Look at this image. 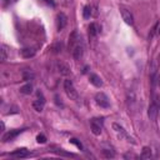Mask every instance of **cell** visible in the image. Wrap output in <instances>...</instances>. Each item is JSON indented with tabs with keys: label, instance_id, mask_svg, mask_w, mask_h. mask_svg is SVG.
I'll use <instances>...</instances> for the list:
<instances>
[{
	"label": "cell",
	"instance_id": "1",
	"mask_svg": "<svg viewBox=\"0 0 160 160\" xmlns=\"http://www.w3.org/2000/svg\"><path fill=\"white\" fill-rule=\"evenodd\" d=\"M69 50H71V55L75 60H80L84 54V44L81 36L78 31H72L69 36Z\"/></svg>",
	"mask_w": 160,
	"mask_h": 160
},
{
	"label": "cell",
	"instance_id": "2",
	"mask_svg": "<svg viewBox=\"0 0 160 160\" xmlns=\"http://www.w3.org/2000/svg\"><path fill=\"white\" fill-rule=\"evenodd\" d=\"M64 90H65L68 98H70V100H74V101L79 100V94H78V91H76V89H75V86H74L71 80L66 79L64 81Z\"/></svg>",
	"mask_w": 160,
	"mask_h": 160
},
{
	"label": "cell",
	"instance_id": "3",
	"mask_svg": "<svg viewBox=\"0 0 160 160\" xmlns=\"http://www.w3.org/2000/svg\"><path fill=\"white\" fill-rule=\"evenodd\" d=\"M90 129H91L94 135H100L102 131V120L98 119V118L91 119L90 120Z\"/></svg>",
	"mask_w": 160,
	"mask_h": 160
},
{
	"label": "cell",
	"instance_id": "4",
	"mask_svg": "<svg viewBox=\"0 0 160 160\" xmlns=\"http://www.w3.org/2000/svg\"><path fill=\"white\" fill-rule=\"evenodd\" d=\"M95 101L96 104L100 106V108H109L110 106V101H109V98L104 94V92H98L95 95Z\"/></svg>",
	"mask_w": 160,
	"mask_h": 160
},
{
	"label": "cell",
	"instance_id": "5",
	"mask_svg": "<svg viewBox=\"0 0 160 160\" xmlns=\"http://www.w3.org/2000/svg\"><path fill=\"white\" fill-rule=\"evenodd\" d=\"M36 95H38V99L34 100V102H32V108H34L36 111L40 112V111H42V109H44V105H45V98L42 96L41 91H38Z\"/></svg>",
	"mask_w": 160,
	"mask_h": 160
},
{
	"label": "cell",
	"instance_id": "6",
	"mask_svg": "<svg viewBox=\"0 0 160 160\" xmlns=\"http://www.w3.org/2000/svg\"><path fill=\"white\" fill-rule=\"evenodd\" d=\"M66 24H68V18H66V15H65L64 12H59V14L56 15V28H58V30H59V31L62 30V29L66 26Z\"/></svg>",
	"mask_w": 160,
	"mask_h": 160
},
{
	"label": "cell",
	"instance_id": "7",
	"mask_svg": "<svg viewBox=\"0 0 160 160\" xmlns=\"http://www.w3.org/2000/svg\"><path fill=\"white\" fill-rule=\"evenodd\" d=\"M24 130L22 129H16V130H10V131H8V132H5L4 135H2V141L4 142H8V141H11V140H14L20 132H22Z\"/></svg>",
	"mask_w": 160,
	"mask_h": 160
},
{
	"label": "cell",
	"instance_id": "8",
	"mask_svg": "<svg viewBox=\"0 0 160 160\" xmlns=\"http://www.w3.org/2000/svg\"><path fill=\"white\" fill-rule=\"evenodd\" d=\"M56 69H58V71H59L61 75H64V76H68V75H70V72H71L70 66H69L68 64H65L64 61H58V62H56Z\"/></svg>",
	"mask_w": 160,
	"mask_h": 160
},
{
	"label": "cell",
	"instance_id": "9",
	"mask_svg": "<svg viewBox=\"0 0 160 160\" xmlns=\"http://www.w3.org/2000/svg\"><path fill=\"white\" fill-rule=\"evenodd\" d=\"M120 12H121L122 20H124L128 25H132L134 19H132V15H131L130 10H128V9H125V8H120Z\"/></svg>",
	"mask_w": 160,
	"mask_h": 160
},
{
	"label": "cell",
	"instance_id": "10",
	"mask_svg": "<svg viewBox=\"0 0 160 160\" xmlns=\"http://www.w3.org/2000/svg\"><path fill=\"white\" fill-rule=\"evenodd\" d=\"M9 155H10L11 158H18V159H20V158H26V156L29 155V151H28L25 148H21V149H16L15 151L10 152Z\"/></svg>",
	"mask_w": 160,
	"mask_h": 160
},
{
	"label": "cell",
	"instance_id": "11",
	"mask_svg": "<svg viewBox=\"0 0 160 160\" xmlns=\"http://www.w3.org/2000/svg\"><path fill=\"white\" fill-rule=\"evenodd\" d=\"M158 112H159V108L155 102H152L150 106H149V110H148V115L150 118V120H155L156 116H158Z\"/></svg>",
	"mask_w": 160,
	"mask_h": 160
},
{
	"label": "cell",
	"instance_id": "12",
	"mask_svg": "<svg viewBox=\"0 0 160 160\" xmlns=\"http://www.w3.org/2000/svg\"><path fill=\"white\" fill-rule=\"evenodd\" d=\"M35 49H32V48H24V49H21L20 50V55L24 58V59H30V58H32L34 55H35Z\"/></svg>",
	"mask_w": 160,
	"mask_h": 160
},
{
	"label": "cell",
	"instance_id": "13",
	"mask_svg": "<svg viewBox=\"0 0 160 160\" xmlns=\"http://www.w3.org/2000/svg\"><path fill=\"white\" fill-rule=\"evenodd\" d=\"M89 80H90V82H91L94 86H96V88L102 86V80H101V79H100V76H99V75H96V74H90Z\"/></svg>",
	"mask_w": 160,
	"mask_h": 160
},
{
	"label": "cell",
	"instance_id": "14",
	"mask_svg": "<svg viewBox=\"0 0 160 160\" xmlns=\"http://www.w3.org/2000/svg\"><path fill=\"white\" fill-rule=\"evenodd\" d=\"M135 102H136V100H135V94H134L132 91L128 92V106H129V111H130V110H134Z\"/></svg>",
	"mask_w": 160,
	"mask_h": 160
},
{
	"label": "cell",
	"instance_id": "15",
	"mask_svg": "<svg viewBox=\"0 0 160 160\" xmlns=\"http://www.w3.org/2000/svg\"><path fill=\"white\" fill-rule=\"evenodd\" d=\"M99 31H100V29H99V26H98L95 22H91V24L89 25V36L94 38V36L98 35Z\"/></svg>",
	"mask_w": 160,
	"mask_h": 160
},
{
	"label": "cell",
	"instance_id": "16",
	"mask_svg": "<svg viewBox=\"0 0 160 160\" xmlns=\"http://www.w3.org/2000/svg\"><path fill=\"white\" fill-rule=\"evenodd\" d=\"M21 74H22V79L25 81H29V80H32L34 79V72L31 70H29V69H24Z\"/></svg>",
	"mask_w": 160,
	"mask_h": 160
},
{
	"label": "cell",
	"instance_id": "17",
	"mask_svg": "<svg viewBox=\"0 0 160 160\" xmlns=\"http://www.w3.org/2000/svg\"><path fill=\"white\" fill-rule=\"evenodd\" d=\"M20 92H21V94H25V95L31 94V92H32V85H31L30 82H28L26 85H24V86L20 88Z\"/></svg>",
	"mask_w": 160,
	"mask_h": 160
},
{
	"label": "cell",
	"instance_id": "18",
	"mask_svg": "<svg viewBox=\"0 0 160 160\" xmlns=\"http://www.w3.org/2000/svg\"><path fill=\"white\" fill-rule=\"evenodd\" d=\"M112 128L115 129V131H116L118 134H121V135H124V136H128V134H126V131L124 130V128H122V126H120L119 124L114 122V124H112Z\"/></svg>",
	"mask_w": 160,
	"mask_h": 160
},
{
	"label": "cell",
	"instance_id": "19",
	"mask_svg": "<svg viewBox=\"0 0 160 160\" xmlns=\"http://www.w3.org/2000/svg\"><path fill=\"white\" fill-rule=\"evenodd\" d=\"M55 152H56L58 155H61V156L75 158V154H72V152H68V151H65V150H62V149H58V150H55Z\"/></svg>",
	"mask_w": 160,
	"mask_h": 160
},
{
	"label": "cell",
	"instance_id": "20",
	"mask_svg": "<svg viewBox=\"0 0 160 160\" xmlns=\"http://www.w3.org/2000/svg\"><path fill=\"white\" fill-rule=\"evenodd\" d=\"M150 156H151V149H150V148H148V146L142 148L141 158H142V159H150Z\"/></svg>",
	"mask_w": 160,
	"mask_h": 160
},
{
	"label": "cell",
	"instance_id": "21",
	"mask_svg": "<svg viewBox=\"0 0 160 160\" xmlns=\"http://www.w3.org/2000/svg\"><path fill=\"white\" fill-rule=\"evenodd\" d=\"M82 16H84V19H90V16H91V8H90V5L84 6Z\"/></svg>",
	"mask_w": 160,
	"mask_h": 160
},
{
	"label": "cell",
	"instance_id": "22",
	"mask_svg": "<svg viewBox=\"0 0 160 160\" xmlns=\"http://www.w3.org/2000/svg\"><path fill=\"white\" fill-rule=\"evenodd\" d=\"M102 155H104L105 158H108V159H110V158H114V156H115L114 151H112V150H110V149H104V150H102Z\"/></svg>",
	"mask_w": 160,
	"mask_h": 160
},
{
	"label": "cell",
	"instance_id": "23",
	"mask_svg": "<svg viewBox=\"0 0 160 160\" xmlns=\"http://www.w3.org/2000/svg\"><path fill=\"white\" fill-rule=\"evenodd\" d=\"M70 142H71V144H74V145H76V146H78L80 150H82V144H81V142H80L78 139L72 138V139H70Z\"/></svg>",
	"mask_w": 160,
	"mask_h": 160
},
{
	"label": "cell",
	"instance_id": "24",
	"mask_svg": "<svg viewBox=\"0 0 160 160\" xmlns=\"http://www.w3.org/2000/svg\"><path fill=\"white\" fill-rule=\"evenodd\" d=\"M51 49H52V52H59L60 51V49H61V42H56V44H54L52 46H51Z\"/></svg>",
	"mask_w": 160,
	"mask_h": 160
},
{
	"label": "cell",
	"instance_id": "25",
	"mask_svg": "<svg viewBox=\"0 0 160 160\" xmlns=\"http://www.w3.org/2000/svg\"><path fill=\"white\" fill-rule=\"evenodd\" d=\"M1 61H5L6 60V46L5 45H1Z\"/></svg>",
	"mask_w": 160,
	"mask_h": 160
},
{
	"label": "cell",
	"instance_id": "26",
	"mask_svg": "<svg viewBox=\"0 0 160 160\" xmlns=\"http://www.w3.org/2000/svg\"><path fill=\"white\" fill-rule=\"evenodd\" d=\"M36 141H38L39 144H44V142H46V138H45V135L39 134V135L36 136Z\"/></svg>",
	"mask_w": 160,
	"mask_h": 160
},
{
	"label": "cell",
	"instance_id": "27",
	"mask_svg": "<svg viewBox=\"0 0 160 160\" xmlns=\"http://www.w3.org/2000/svg\"><path fill=\"white\" fill-rule=\"evenodd\" d=\"M60 100H61V99H59V96L56 95V96H55V102H56L58 105H62V102H61Z\"/></svg>",
	"mask_w": 160,
	"mask_h": 160
},
{
	"label": "cell",
	"instance_id": "28",
	"mask_svg": "<svg viewBox=\"0 0 160 160\" xmlns=\"http://www.w3.org/2000/svg\"><path fill=\"white\" fill-rule=\"evenodd\" d=\"M42 1H45L46 4H49V5H51V6H54V5H55L54 0H42Z\"/></svg>",
	"mask_w": 160,
	"mask_h": 160
},
{
	"label": "cell",
	"instance_id": "29",
	"mask_svg": "<svg viewBox=\"0 0 160 160\" xmlns=\"http://www.w3.org/2000/svg\"><path fill=\"white\" fill-rule=\"evenodd\" d=\"M156 80H158V85L160 86V74L158 75V78H156Z\"/></svg>",
	"mask_w": 160,
	"mask_h": 160
},
{
	"label": "cell",
	"instance_id": "30",
	"mask_svg": "<svg viewBox=\"0 0 160 160\" xmlns=\"http://www.w3.org/2000/svg\"><path fill=\"white\" fill-rule=\"evenodd\" d=\"M158 32H159V34H160V26H159V29H158Z\"/></svg>",
	"mask_w": 160,
	"mask_h": 160
},
{
	"label": "cell",
	"instance_id": "31",
	"mask_svg": "<svg viewBox=\"0 0 160 160\" xmlns=\"http://www.w3.org/2000/svg\"><path fill=\"white\" fill-rule=\"evenodd\" d=\"M12 1H16V0H12Z\"/></svg>",
	"mask_w": 160,
	"mask_h": 160
}]
</instances>
